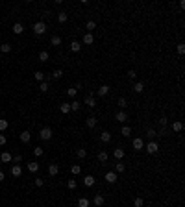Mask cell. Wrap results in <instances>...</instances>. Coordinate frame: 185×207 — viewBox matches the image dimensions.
<instances>
[{"mask_svg":"<svg viewBox=\"0 0 185 207\" xmlns=\"http://www.w3.org/2000/svg\"><path fill=\"white\" fill-rule=\"evenodd\" d=\"M67 187L71 189V190H74V189L78 187V181H76V179H74V178H71V179H68V181H67Z\"/></svg>","mask_w":185,"mask_h":207,"instance_id":"obj_31","label":"cell"},{"mask_svg":"<svg viewBox=\"0 0 185 207\" xmlns=\"http://www.w3.org/2000/svg\"><path fill=\"white\" fill-rule=\"evenodd\" d=\"M94 181H96V179H94L93 176H85V178H84V185H85V187H93Z\"/></svg>","mask_w":185,"mask_h":207,"instance_id":"obj_22","label":"cell"},{"mask_svg":"<svg viewBox=\"0 0 185 207\" xmlns=\"http://www.w3.org/2000/svg\"><path fill=\"white\" fill-rule=\"evenodd\" d=\"M50 45H52V46H59V45H61V37H59V35H52V37H50Z\"/></svg>","mask_w":185,"mask_h":207,"instance_id":"obj_27","label":"cell"},{"mask_svg":"<svg viewBox=\"0 0 185 207\" xmlns=\"http://www.w3.org/2000/svg\"><path fill=\"white\" fill-rule=\"evenodd\" d=\"M6 141H8V139H6V135H4V133H0V146H4Z\"/></svg>","mask_w":185,"mask_h":207,"instance_id":"obj_53","label":"cell"},{"mask_svg":"<svg viewBox=\"0 0 185 207\" xmlns=\"http://www.w3.org/2000/svg\"><path fill=\"white\" fill-rule=\"evenodd\" d=\"M0 52L9 54V52H11V45H9V43H2V45H0Z\"/></svg>","mask_w":185,"mask_h":207,"instance_id":"obj_28","label":"cell"},{"mask_svg":"<svg viewBox=\"0 0 185 207\" xmlns=\"http://www.w3.org/2000/svg\"><path fill=\"white\" fill-rule=\"evenodd\" d=\"M132 146H133V150H135V152H141L143 148H145V141H143L141 137H135L133 142H132Z\"/></svg>","mask_w":185,"mask_h":207,"instance_id":"obj_4","label":"cell"},{"mask_svg":"<svg viewBox=\"0 0 185 207\" xmlns=\"http://www.w3.org/2000/svg\"><path fill=\"white\" fill-rule=\"evenodd\" d=\"M84 104H85V106H87V107H94V106H96V100H94V94L91 93V94H89V96H87V98L84 100Z\"/></svg>","mask_w":185,"mask_h":207,"instance_id":"obj_11","label":"cell"},{"mask_svg":"<svg viewBox=\"0 0 185 207\" xmlns=\"http://www.w3.org/2000/svg\"><path fill=\"white\" fill-rule=\"evenodd\" d=\"M13 163H15V165H19L20 161H22V155H20V154H17V155H13V159H11Z\"/></svg>","mask_w":185,"mask_h":207,"instance_id":"obj_48","label":"cell"},{"mask_svg":"<svg viewBox=\"0 0 185 207\" xmlns=\"http://www.w3.org/2000/svg\"><path fill=\"white\" fill-rule=\"evenodd\" d=\"M133 91L139 94V93H143L145 91V83H143V81H135V85H133Z\"/></svg>","mask_w":185,"mask_h":207,"instance_id":"obj_23","label":"cell"},{"mask_svg":"<svg viewBox=\"0 0 185 207\" xmlns=\"http://www.w3.org/2000/svg\"><path fill=\"white\" fill-rule=\"evenodd\" d=\"M67 19H68V15H67L65 11H59V13H58V20H59L61 24H63V22H67Z\"/></svg>","mask_w":185,"mask_h":207,"instance_id":"obj_34","label":"cell"},{"mask_svg":"<svg viewBox=\"0 0 185 207\" xmlns=\"http://www.w3.org/2000/svg\"><path fill=\"white\" fill-rule=\"evenodd\" d=\"M178 54H180V56H183V54H185V45L183 43L178 45Z\"/></svg>","mask_w":185,"mask_h":207,"instance_id":"obj_49","label":"cell"},{"mask_svg":"<svg viewBox=\"0 0 185 207\" xmlns=\"http://www.w3.org/2000/svg\"><path fill=\"white\" fill-rule=\"evenodd\" d=\"M104 179H106L107 183H117L119 176H117V172H115V170H111V172H107V174L104 176Z\"/></svg>","mask_w":185,"mask_h":207,"instance_id":"obj_5","label":"cell"},{"mask_svg":"<svg viewBox=\"0 0 185 207\" xmlns=\"http://www.w3.org/2000/svg\"><path fill=\"white\" fill-rule=\"evenodd\" d=\"M9 174L13 178H20V176H22V167H20V165H13L11 170H9Z\"/></svg>","mask_w":185,"mask_h":207,"instance_id":"obj_6","label":"cell"},{"mask_svg":"<svg viewBox=\"0 0 185 207\" xmlns=\"http://www.w3.org/2000/svg\"><path fill=\"white\" fill-rule=\"evenodd\" d=\"M85 28H87V33H91V30L96 28V22H94V20H89V22L85 24Z\"/></svg>","mask_w":185,"mask_h":207,"instance_id":"obj_38","label":"cell"},{"mask_svg":"<svg viewBox=\"0 0 185 207\" xmlns=\"http://www.w3.org/2000/svg\"><path fill=\"white\" fill-rule=\"evenodd\" d=\"M19 139H20V142H30V139H32V133L30 132H22L19 135Z\"/></svg>","mask_w":185,"mask_h":207,"instance_id":"obj_19","label":"cell"},{"mask_svg":"<svg viewBox=\"0 0 185 207\" xmlns=\"http://www.w3.org/2000/svg\"><path fill=\"white\" fill-rule=\"evenodd\" d=\"M115 170H117V174H120V172H124V170H126L124 163H117V165H115Z\"/></svg>","mask_w":185,"mask_h":207,"instance_id":"obj_42","label":"cell"},{"mask_svg":"<svg viewBox=\"0 0 185 207\" xmlns=\"http://www.w3.org/2000/svg\"><path fill=\"white\" fill-rule=\"evenodd\" d=\"M80 107H81V102L80 100H72L71 102V111H80Z\"/></svg>","mask_w":185,"mask_h":207,"instance_id":"obj_25","label":"cell"},{"mask_svg":"<svg viewBox=\"0 0 185 207\" xmlns=\"http://www.w3.org/2000/svg\"><path fill=\"white\" fill-rule=\"evenodd\" d=\"M113 157H115L117 161H120L122 157H124V150H122V148H115V150H113Z\"/></svg>","mask_w":185,"mask_h":207,"instance_id":"obj_17","label":"cell"},{"mask_svg":"<svg viewBox=\"0 0 185 207\" xmlns=\"http://www.w3.org/2000/svg\"><path fill=\"white\" fill-rule=\"evenodd\" d=\"M159 124H161V128H167L168 119H167V116H161V119H159Z\"/></svg>","mask_w":185,"mask_h":207,"instance_id":"obj_47","label":"cell"},{"mask_svg":"<svg viewBox=\"0 0 185 207\" xmlns=\"http://www.w3.org/2000/svg\"><path fill=\"white\" fill-rule=\"evenodd\" d=\"M76 155H78V159H85V157H87V150L85 148H78L76 150Z\"/></svg>","mask_w":185,"mask_h":207,"instance_id":"obj_30","label":"cell"},{"mask_svg":"<svg viewBox=\"0 0 185 207\" xmlns=\"http://www.w3.org/2000/svg\"><path fill=\"white\" fill-rule=\"evenodd\" d=\"M80 172H81V167H80V165H72V167H71V174H72V176H78Z\"/></svg>","mask_w":185,"mask_h":207,"instance_id":"obj_36","label":"cell"},{"mask_svg":"<svg viewBox=\"0 0 185 207\" xmlns=\"http://www.w3.org/2000/svg\"><path fill=\"white\" fill-rule=\"evenodd\" d=\"M81 43H84V45H93V43H94L93 33H84V39H81Z\"/></svg>","mask_w":185,"mask_h":207,"instance_id":"obj_14","label":"cell"},{"mask_svg":"<svg viewBox=\"0 0 185 207\" xmlns=\"http://www.w3.org/2000/svg\"><path fill=\"white\" fill-rule=\"evenodd\" d=\"M59 111L61 113H71V104H61V106H59Z\"/></svg>","mask_w":185,"mask_h":207,"instance_id":"obj_35","label":"cell"},{"mask_svg":"<svg viewBox=\"0 0 185 207\" xmlns=\"http://www.w3.org/2000/svg\"><path fill=\"white\" fill-rule=\"evenodd\" d=\"M107 157H109V155H107V152H104V150L98 152V161H100V163H106V161H107Z\"/></svg>","mask_w":185,"mask_h":207,"instance_id":"obj_33","label":"cell"},{"mask_svg":"<svg viewBox=\"0 0 185 207\" xmlns=\"http://www.w3.org/2000/svg\"><path fill=\"white\" fill-rule=\"evenodd\" d=\"M41 93H46V91H48V81H41Z\"/></svg>","mask_w":185,"mask_h":207,"instance_id":"obj_45","label":"cell"},{"mask_svg":"<svg viewBox=\"0 0 185 207\" xmlns=\"http://www.w3.org/2000/svg\"><path fill=\"white\" fill-rule=\"evenodd\" d=\"M76 93H78V91H76V89H74V87H71V89H67V94H68V96H71V98H74V96H76Z\"/></svg>","mask_w":185,"mask_h":207,"instance_id":"obj_46","label":"cell"},{"mask_svg":"<svg viewBox=\"0 0 185 207\" xmlns=\"http://www.w3.org/2000/svg\"><path fill=\"white\" fill-rule=\"evenodd\" d=\"M128 78H130V80H135V78H137V72H135V70H128Z\"/></svg>","mask_w":185,"mask_h":207,"instance_id":"obj_52","label":"cell"},{"mask_svg":"<svg viewBox=\"0 0 185 207\" xmlns=\"http://www.w3.org/2000/svg\"><path fill=\"white\" fill-rule=\"evenodd\" d=\"M33 78H35L37 81H45V72H41V70H37L35 74H33Z\"/></svg>","mask_w":185,"mask_h":207,"instance_id":"obj_41","label":"cell"},{"mask_svg":"<svg viewBox=\"0 0 185 207\" xmlns=\"http://www.w3.org/2000/svg\"><path fill=\"white\" fill-rule=\"evenodd\" d=\"M35 185H37V187H43V185H45V179H43V178H35Z\"/></svg>","mask_w":185,"mask_h":207,"instance_id":"obj_50","label":"cell"},{"mask_svg":"<svg viewBox=\"0 0 185 207\" xmlns=\"http://www.w3.org/2000/svg\"><path fill=\"white\" fill-rule=\"evenodd\" d=\"M4 179H6V174H4L2 170H0V181H4Z\"/></svg>","mask_w":185,"mask_h":207,"instance_id":"obj_54","label":"cell"},{"mask_svg":"<svg viewBox=\"0 0 185 207\" xmlns=\"http://www.w3.org/2000/svg\"><path fill=\"white\" fill-rule=\"evenodd\" d=\"M48 58H50V56H48V52H46V50H41V52H39V59L43 61V63H45V61H48Z\"/></svg>","mask_w":185,"mask_h":207,"instance_id":"obj_37","label":"cell"},{"mask_svg":"<svg viewBox=\"0 0 185 207\" xmlns=\"http://www.w3.org/2000/svg\"><path fill=\"white\" fill-rule=\"evenodd\" d=\"M8 126H9L8 120H6V119H0V132H6V129H8Z\"/></svg>","mask_w":185,"mask_h":207,"instance_id":"obj_40","label":"cell"},{"mask_svg":"<svg viewBox=\"0 0 185 207\" xmlns=\"http://www.w3.org/2000/svg\"><path fill=\"white\" fill-rule=\"evenodd\" d=\"M167 135V128H159V132H157V137H165Z\"/></svg>","mask_w":185,"mask_h":207,"instance_id":"obj_51","label":"cell"},{"mask_svg":"<svg viewBox=\"0 0 185 207\" xmlns=\"http://www.w3.org/2000/svg\"><path fill=\"white\" fill-rule=\"evenodd\" d=\"M39 139H41V141H50V139H52V129H50V128H41Z\"/></svg>","mask_w":185,"mask_h":207,"instance_id":"obj_3","label":"cell"},{"mask_svg":"<svg viewBox=\"0 0 185 207\" xmlns=\"http://www.w3.org/2000/svg\"><path fill=\"white\" fill-rule=\"evenodd\" d=\"M45 154V150L43 148H41V146H37V148H33V155H35V157H41V155H43Z\"/></svg>","mask_w":185,"mask_h":207,"instance_id":"obj_44","label":"cell"},{"mask_svg":"<svg viewBox=\"0 0 185 207\" xmlns=\"http://www.w3.org/2000/svg\"><path fill=\"white\" fill-rule=\"evenodd\" d=\"M170 128H172V132H181V129H183V124H181L180 120H174L172 124H170Z\"/></svg>","mask_w":185,"mask_h":207,"instance_id":"obj_21","label":"cell"},{"mask_svg":"<svg viewBox=\"0 0 185 207\" xmlns=\"http://www.w3.org/2000/svg\"><path fill=\"white\" fill-rule=\"evenodd\" d=\"M11 159H13V157H11L9 152H2V154H0V161H2V163H11Z\"/></svg>","mask_w":185,"mask_h":207,"instance_id":"obj_16","label":"cell"},{"mask_svg":"<svg viewBox=\"0 0 185 207\" xmlns=\"http://www.w3.org/2000/svg\"><path fill=\"white\" fill-rule=\"evenodd\" d=\"M61 76H63V70H61V68H56V70L52 72V78H54V80H59Z\"/></svg>","mask_w":185,"mask_h":207,"instance_id":"obj_39","label":"cell"},{"mask_svg":"<svg viewBox=\"0 0 185 207\" xmlns=\"http://www.w3.org/2000/svg\"><path fill=\"white\" fill-rule=\"evenodd\" d=\"M104 202H106V198L102 196V194H94V198H93V205L94 207H102V205H104Z\"/></svg>","mask_w":185,"mask_h":207,"instance_id":"obj_8","label":"cell"},{"mask_svg":"<svg viewBox=\"0 0 185 207\" xmlns=\"http://www.w3.org/2000/svg\"><path fill=\"white\" fill-rule=\"evenodd\" d=\"M26 168H28L30 172H37L39 170V163L37 161H30L28 165H26Z\"/></svg>","mask_w":185,"mask_h":207,"instance_id":"obj_20","label":"cell"},{"mask_svg":"<svg viewBox=\"0 0 185 207\" xmlns=\"http://www.w3.org/2000/svg\"><path fill=\"white\" fill-rule=\"evenodd\" d=\"M71 50L72 52H80L81 50V43H80V41H72V43H71Z\"/></svg>","mask_w":185,"mask_h":207,"instance_id":"obj_26","label":"cell"},{"mask_svg":"<svg viewBox=\"0 0 185 207\" xmlns=\"http://www.w3.org/2000/svg\"><path fill=\"white\" fill-rule=\"evenodd\" d=\"M78 207H91V202L87 198H80L78 200Z\"/></svg>","mask_w":185,"mask_h":207,"instance_id":"obj_32","label":"cell"},{"mask_svg":"<svg viewBox=\"0 0 185 207\" xmlns=\"http://www.w3.org/2000/svg\"><path fill=\"white\" fill-rule=\"evenodd\" d=\"M145 135H146V139H148V141H155V139H157V129H154V128H148Z\"/></svg>","mask_w":185,"mask_h":207,"instance_id":"obj_9","label":"cell"},{"mask_svg":"<svg viewBox=\"0 0 185 207\" xmlns=\"http://www.w3.org/2000/svg\"><path fill=\"white\" fill-rule=\"evenodd\" d=\"M100 141L104 142V144L111 142V133H109V132H102V133H100Z\"/></svg>","mask_w":185,"mask_h":207,"instance_id":"obj_15","label":"cell"},{"mask_svg":"<svg viewBox=\"0 0 185 207\" xmlns=\"http://www.w3.org/2000/svg\"><path fill=\"white\" fill-rule=\"evenodd\" d=\"M33 33H35V35H43V33H46V24L43 22V20H39V22L33 24Z\"/></svg>","mask_w":185,"mask_h":207,"instance_id":"obj_2","label":"cell"},{"mask_svg":"<svg viewBox=\"0 0 185 207\" xmlns=\"http://www.w3.org/2000/svg\"><path fill=\"white\" fill-rule=\"evenodd\" d=\"M11 32L15 33V35H20V33L24 32V26L20 24V22H15V24H13V28H11Z\"/></svg>","mask_w":185,"mask_h":207,"instance_id":"obj_13","label":"cell"},{"mask_svg":"<svg viewBox=\"0 0 185 207\" xmlns=\"http://www.w3.org/2000/svg\"><path fill=\"white\" fill-rule=\"evenodd\" d=\"M128 119H130L128 113H126V111H122V109H120L119 113H115V120H117V122H122V124H124Z\"/></svg>","mask_w":185,"mask_h":207,"instance_id":"obj_7","label":"cell"},{"mask_svg":"<svg viewBox=\"0 0 185 207\" xmlns=\"http://www.w3.org/2000/svg\"><path fill=\"white\" fill-rule=\"evenodd\" d=\"M107 93H109V85H100V89L96 91V94H98V96H106Z\"/></svg>","mask_w":185,"mask_h":207,"instance_id":"obj_24","label":"cell"},{"mask_svg":"<svg viewBox=\"0 0 185 207\" xmlns=\"http://www.w3.org/2000/svg\"><path fill=\"white\" fill-rule=\"evenodd\" d=\"M96 122H98V120H96V116H93V115H91V116H87V119H85V126H87L89 129H93L94 126H96Z\"/></svg>","mask_w":185,"mask_h":207,"instance_id":"obj_10","label":"cell"},{"mask_svg":"<svg viewBox=\"0 0 185 207\" xmlns=\"http://www.w3.org/2000/svg\"><path fill=\"white\" fill-rule=\"evenodd\" d=\"M58 172H59V165L58 163H50L48 165V174L50 176H58Z\"/></svg>","mask_w":185,"mask_h":207,"instance_id":"obj_12","label":"cell"},{"mask_svg":"<svg viewBox=\"0 0 185 207\" xmlns=\"http://www.w3.org/2000/svg\"><path fill=\"white\" fill-rule=\"evenodd\" d=\"M133 205L135 207H145V200H143V198H135L133 200Z\"/></svg>","mask_w":185,"mask_h":207,"instance_id":"obj_43","label":"cell"},{"mask_svg":"<svg viewBox=\"0 0 185 207\" xmlns=\"http://www.w3.org/2000/svg\"><path fill=\"white\" fill-rule=\"evenodd\" d=\"M120 135H122V137H130V135H132V128H130V126H122Z\"/></svg>","mask_w":185,"mask_h":207,"instance_id":"obj_29","label":"cell"},{"mask_svg":"<svg viewBox=\"0 0 185 207\" xmlns=\"http://www.w3.org/2000/svg\"><path fill=\"white\" fill-rule=\"evenodd\" d=\"M117 106L122 109V111H126V107H128V100L124 98V96H120V98L117 100Z\"/></svg>","mask_w":185,"mask_h":207,"instance_id":"obj_18","label":"cell"},{"mask_svg":"<svg viewBox=\"0 0 185 207\" xmlns=\"http://www.w3.org/2000/svg\"><path fill=\"white\" fill-rule=\"evenodd\" d=\"M145 150L148 152V154H157V152H159V142L157 141H148L145 144Z\"/></svg>","mask_w":185,"mask_h":207,"instance_id":"obj_1","label":"cell"}]
</instances>
